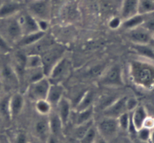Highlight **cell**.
Listing matches in <instances>:
<instances>
[{"instance_id": "obj_1", "label": "cell", "mask_w": 154, "mask_h": 143, "mask_svg": "<svg viewBox=\"0 0 154 143\" xmlns=\"http://www.w3.org/2000/svg\"><path fill=\"white\" fill-rule=\"evenodd\" d=\"M128 75L132 84L145 90L154 88V63L141 57L128 63Z\"/></svg>"}, {"instance_id": "obj_2", "label": "cell", "mask_w": 154, "mask_h": 143, "mask_svg": "<svg viewBox=\"0 0 154 143\" xmlns=\"http://www.w3.org/2000/svg\"><path fill=\"white\" fill-rule=\"evenodd\" d=\"M17 15L0 19V35L10 45L17 43L23 36Z\"/></svg>"}, {"instance_id": "obj_3", "label": "cell", "mask_w": 154, "mask_h": 143, "mask_svg": "<svg viewBox=\"0 0 154 143\" xmlns=\"http://www.w3.org/2000/svg\"><path fill=\"white\" fill-rule=\"evenodd\" d=\"M99 84L107 87H121L124 86L123 69L117 63L108 67L99 78Z\"/></svg>"}, {"instance_id": "obj_4", "label": "cell", "mask_w": 154, "mask_h": 143, "mask_svg": "<svg viewBox=\"0 0 154 143\" xmlns=\"http://www.w3.org/2000/svg\"><path fill=\"white\" fill-rule=\"evenodd\" d=\"M72 61L67 57H63L51 69L48 75L51 84H63L71 75L72 72Z\"/></svg>"}, {"instance_id": "obj_5", "label": "cell", "mask_w": 154, "mask_h": 143, "mask_svg": "<svg viewBox=\"0 0 154 143\" xmlns=\"http://www.w3.org/2000/svg\"><path fill=\"white\" fill-rule=\"evenodd\" d=\"M65 56V49L63 47L54 45L41 54L42 68L46 77L49 75L54 66Z\"/></svg>"}, {"instance_id": "obj_6", "label": "cell", "mask_w": 154, "mask_h": 143, "mask_svg": "<svg viewBox=\"0 0 154 143\" xmlns=\"http://www.w3.org/2000/svg\"><path fill=\"white\" fill-rule=\"evenodd\" d=\"M50 86H51V82L47 77H45L35 82L32 83L27 86L26 90L27 96L29 99L34 102L40 99H46Z\"/></svg>"}, {"instance_id": "obj_7", "label": "cell", "mask_w": 154, "mask_h": 143, "mask_svg": "<svg viewBox=\"0 0 154 143\" xmlns=\"http://www.w3.org/2000/svg\"><path fill=\"white\" fill-rule=\"evenodd\" d=\"M0 82L6 89L13 90L20 86L18 75L12 65L3 64L0 68Z\"/></svg>"}, {"instance_id": "obj_8", "label": "cell", "mask_w": 154, "mask_h": 143, "mask_svg": "<svg viewBox=\"0 0 154 143\" xmlns=\"http://www.w3.org/2000/svg\"><path fill=\"white\" fill-rule=\"evenodd\" d=\"M36 19L48 20L51 17V4L50 0H31L28 11Z\"/></svg>"}, {"instance_id": "obj_9", "label": "cell", "mask_w": 154, "mask_h": 143, "mask_svg": "<svg viewBox=\"0 0 154 143\" xmlns=\"http://www.w3.org/2000/svg\"><path fill=\"white\" fill-rule=\"evenodd\" d=\"M96 128L99 135L106 140L115 137L120 129L117 118L105 116L96 125Z\"/></svg>"}, {"instance_id": "obj_10", "label": "cell", "mask_w": 154, "mask_h": 143, "mask_svg": "<svg viewBox=\"0 0 154 143\" xmlns=\"http://www.w3.org/2000/svg\"><path fill=\"white\" fill-rule=\"evenodd\" d=\"M126 36L133 45H149L154 37L153 33L142 26L127 30Z\"/></svg>"}, {"instance_id": "obj_11", "label": "cell", "mask_w": 154, "mask_h": 143, "mask_svg": "<svg viewBox=\"0 0 154 143\" xmlns=\"http://www.w3.org/2000/svg\"><path fill=\"white\" fill-rule=\"evenodd\" d=\"M40 116L41 117L35 121L33 125V133L38 139L46 143L48 137L51 135L48 116Z\"/></svg>"}, {"instance_id": "obj_12", "label": "cell", "mask_w": 154, "mask_h": 143, "mask_svg": "<svg viewBox=\"0 0 154 143\" xmlns=\"http://www.w3.org/2000/svg\"><path fill=\"white\" fill-rule=\"evenodd\" d=\"M17 18L20 26L23 36L39 31L37 25V20L29 12H20L17 15Z\"/></svg>"}, {"instance_id": "obj_13", "label": "cell", "mask_w": 154, "mask_h": 143, "mask_svg": "<svg viewBox=\"0 0 154 143\" xmlns=\"http://www.w3.org/2000/svg\"><path fill=\"white\" fill-rule=\"evenodd\" d=\"M127 96H123L121 97L117 98L115 100L113 101L108 106H107L103 110V114L105 117L117 118L119 116L121 115L124 112H126V101Z\"/></svg>"}, {"instance_id": "obj_14", "label": "cell", "mask_w": 154, "mask_h": 143, "mask_svg": "<svg viewBox=\"0 0 154 143\" xmlns=\"http://www.w3.org/2000/svg\"><path fill=\"white\" fill-rule=\"evenodd\" d=\"M25 105V99L23 95L20 92H16L10 96L9 99V109L11 118L14 119L20 115L23 110Z\"/></svg>"}, {"instance_id": "obj_15", "label": "cell", "mask_w": 154, "mask_h": 143, "mask_svg": "<svg viewBox=\"0 0 154 143\" xmlns=\"http://www.w3.org/2000/svg\"><path fill=\"white\" fill-rule=\"evenodd\" d=\"M57 113L58 114L63 126H66L69 122L71 117L72 111H73V105L72 102L68 98L63 97L61 100L58 102L57 105Z\"/></svg>"}, {"instance_id": "obj_16", "label": "cell", "mask_w": 154, "mask_h": 143, "mask_svg": "<svg viewBox=\"0 0 154 143\" xmlns=\"http://www.w3.org/2000/svg\"><path fill=\"white\" fill-rule=\"evenodd\" d=\"M65 87L62 84H51L46 99L52 106H56L58 102L64 97Z\"/></svg>"}, {"instance_id": "obj_17", "label": "cell", "mask_w": 154, "mask_h": 143, "mask_svg": "<svg viewBox=\"0 0 154 143\" xmlns=\"http://www.w3.org/2000/svg\"><path fill=\"white\" fill-rule=\"evenodd\" d=\"M95 112V106L90 107L82 111H75L73 110L71 114L70 118L72 119L75 125L82 124L89 120L93 119V114Z\"/></svg>"}, {"instance_id": "obj_18", "label": "cell", "mask_w": 154, "mask_h": 143, "mask_svg": "<svg viewBox=\"0 0 154 143\" xmlns=\"http://www.w3.org/2000/svg\"><path fill=\"white\" fill-rule=\"evenodd\" d=\"M21 3L14 2L9 0L4 2L0 6V19L16 16L21 11Z\"/></svg>"}, {"instance_id": "obj_19", "label": "cell", "mask_w": 154, "mask_h": 143, "mask_svg": "<svg viewBox=\"0 0 154 143\" xmlns=\"http://www.w3.org/2000/svg\"><path fill=\"white\" fill-rule=\"evenodd\" d=\"M138 0H123L120 8V17L123 20L138 14Z\"/></svg>"}, {"instance_id": "obj_20", "label": "cell", "mask_w": 154, "mask_h": 143, "mask_svg": "<svg viewBox=\"0 0 154 143\" xmlns=\"http://www.w3.org/2000/svg\"><path fill=\"white\" fill-rule=\"evenodd\" d=\"M147 115L148 114L146 108L141 105H138V107L132 111L131 121L136 131L142 127L144 120H145Z\"/></svg>"}, {"instance_id": "obj_21", "label": "cell", "mask_w": 154, "mask_h": 143, "mask_svg": "<svg viewBox=\"0 0 154 143\" xmlns=\"http://www.w3.org/2000/svg\"><path fill=\"white\" fill-rule=\"evenodd\" d=\"M95 99V93L93 90H87L83 93L77 103L75 104L73 109L75 111H82V110L93 106V102Z\"/></svg>"}, {"instance_id": "obj_22", "label": "cell", "mask_w": 154, "mask_h": 143, "mask_svg": "<svg viewBox=\"0 0 154 143\" xmlns=\"http://www.w3.org/2000/svg\"><path fill=\"white\" fill-rule=\"evenodd\" d=\"M45 77H46V75L42 67L35 68V69H26L22 81L23 83H26V85L28 86L32 83L39 81Z\"/></svg>"}, {"instance_id": "obj_23", "label": "cell", "mask_w": 154, "mask_h": 143, "mask_svg": "<svg viewBox=\"0 0 154 143\" xmlns=\"http://www.w3.org/2000/svg\"><path fill=\"white\" fill-rule=\"evenodd\" d=\"M51 134L60 138L63 128V124L57 111H51L48 115Z\"/></svg>"}, {"instance_id": "obj_24", "label": "cell", "mask_w": 154, "mask_h": 143, "mask_svg": "<svg viewBox=\"0 0 154 143\" xmlns=\"http://www.w3.org/2000/svg\"><path fill=\"white\" fill-rule=\"evenodd\" d=\"M46 35V33H43L41 31L35 32V33H29V34L23 35L22 37L20 38L17 44L18 46L23 47V48H27L31 45H34L37 42H38L41 39L44 37Z\"/></svg>"}, {"instance_id": "obj_25", "label": "cell", "mask_w": 154, "mask_h": 143, "mask_svg": "<svg viewBox=\"0 0 154 143\" xmlns=\"http://www.w3.org/2000/svg\"><path fill=\"white\" fill-rule=\"evenodd\" d=\"M145 18L146 15L138 14L134 15V16L131 17L127 18V19L123 20L121 27L125 29L126 31L132 30V29L136 28V27H138L142 25L144 23V20H145Z\"/></svg>"}, {"instance_id": "obj_26", "label": "cell", "mask_w": 154, "mask_h": 143, "mask_svg": "<svg viewBox=\"0 0 154 143\" xmlns=\"http://www.w3.org/2000/svg\"><path fill=\"white\" fill-rule=\"evenodd\" d=\"M133 49L142 58L154 61V51L149 45H133Z\"/></svg>"}, {"instance_id": "obj_27", "label": "cell", "mask_w": 154, "mask_h": 143, "mask_svg": "<svg viewBox=\"0 0 154 143\" xmlns=\"http://www.w3.org/2000/svg\"><path fill=\"white\" fill-rule=\"evenodd\" d=\"M35 102V110L39 115L48 116L50 113L52 111L53 106L46 99H40Z\"/></svg>"}, {"instance_id": "obj_28", "label": "cell", "mask_w": 154, "mask_h": 143, "mask_svg": "<svg viewBox=\"0 0 154 143\" xmlns=\"http://www.w3.org/2000/svg\"><path fill=\"white\" fill-rule=\"evenodd\" d=\"M154 13V0H138V14L143 15Z\"/></svg>"}, {"instance_id": "obj_29", "label": "cell", "mask_w": 154, "mask_h": 143, "mask_svg": "<svg viewBox=\"0 0 154 143\" xmlns=\"http://www.w3.org/2000/svg\"><path fill=\"white\" fill-rule=\"evenodd\" d=\"M11 95H5L0 99V117L5 120H11L9 109V99Z\"/></svg>"}, {"instance_id": "obj_30", "label": "cell", "mask_w": 154, "mask_h": 143, "mask_svg": "<svg viewBox=\"0 0 154 143\" xmlns=\"http://www.w3.org/2000/svg\"><path fill=\"white\" fill-rule=\"evenodd\" d=\"M26 69H35L42 67V57L40 54H27L26 59Z\"/></svg>"}, {"instance_id": "obj_31", "label": "cell", "mask_w": 154, "mask_h": 143, "mask_svg": "<svg viewBox=\"0 0 154 143\" xmlns=\"http://www.w3.org/2000/svg\"><path fill=\"white\" fill-rule=\"evenodd\" d=\"M93 124H94V121H93V119H92L82 124L75 125V130H74V135H75V138L80 141Z\"/></svg>"}, {"instance_id": "obj_32", "label": "cell", "mask_w": 154, "mask_h": 143, "mask_svg": "<svg viewBox=\"0 0 154 143\" xmlns=\"http://www.w3.org/2000/svg\"><path fill=\"white\" fill-rule=\"evenodd\" d=\"M99 132H98L97 128L95 124H93L90 129H88L85 135L80 140V143H94L97 138Z\"/></svg>"}, {"instance_id": "obj_33", "label": "cell", "mask_w": 154, "mask_h": 143, "mask_svg": "<svg viewBox=\"0 0 154 143\" xmlns=\"http://www.w3.org/2000/svg\"><path fill=\"white\" fill-rule=\"evenodd\" d=\"M119 128L123 131H128L131 122V114L130 112L126 111L122 114L121 115L117 117Z\"/></svg>"}, {"instance_id": "obj_34", "label": "cell", "mask_w": 154, "mask_h": 143, "mask_svg": "<svg viewBox=\"0 0 154 143\" xmlns=\"http://www.w3.org/2000/svg\"><path fill=\"white\" fill-rule=\"evenodd\" d=\"M11 143H29L26 132L22 130L15 132L12 137Z\"/></svg>"}, {"instance_id": "obj_35", "label": "cell", "mask_w": 154, "mask_h": 143, "mask_svg": "<svg viewBox=\"0 0 154 143\" xmlns=\"http://www.w3.org/2000/svg\"><path fill=\"white\" fill-rule=\"evenodd\" d=\"M151 131L150 129H147L145 127H141L138 130H137L136 135L137 138L139 139L140 141H142L144 142H149L150 140V135H151Z\"/></svg>"}, {"instance_id": "obj_36", "label": "cell", "mask_w": 154, "mask_h": 143, "mask_svg": "<svg viewBox=\"0 0 154 143\" xmlns=\"http://www.w3.org/2000/svg\"><path fill=\"white\" fill-rule=\"evenodd\" d=\"M153 14L146 15L145 20L141 26L154 35V15Z\"/></svg>"}, {"instance_id": "obj_37", "label": "cell", "mask_w": 154, "mask_h": 143, "mask_svg": "<svg viewBox=\"0 0 154 143\" xmlns=\"http://www.w3.org/2000/svg\"><path fill=\"white\" fill-rule=\"evenodd\" d=\"M138 105H139V103H138V101L136 98L134 97V96H129V97L127 96L126 101V106L127 111L132 112L133 110H135L138 107Z\"/></svg>"}, {"instance_id": "obj_38", "label": "cell", "mask_w": 154, "mask_h": 143, "mask_svg": "<svg viewBox=\"0 0 154 143\" xmlns=\"http://www.w3.org/2000/svg\"><path fill=\"white\" fill-rule=\"evenodd\" d=\"M122 23H123V20L121 19L120 17H113L108 21V26L111 30H116L120 28L122 26Z\"/></svg>"}, {"instance_id": "obj_39", "label": "cell", "mask_w": 154, "mask_h": 143, "mask_svg": "<svg viewBox=\"0 0 154 143\" xmlns=\"http://www.w3.org/2000/svg\"><path fill=\"white\" fill-rule=\"evenodd\" d=\"M37 20V25L38 30L43 33H47L50 26L49 20H43V19H36Z\"/></svg>"}, {"instance_id": "obj_40", "label": "cell", "mask_w": 154, "mask_h": 143, "mask_svg": "<svg viewBox=\"0 0 154 143\" xmlns=\"http://www.w3.org/2000/svg\"><path fill=\"white\" fill-rule=\"evenodd\" d=\"M142 127L147 128V129H150V130L154 129V117H152V116L147 115L145 120H144Z\"/></svg>"}, {"instance_id": "obj_41", "label": "cell", "mask_w": 154, "mask_h": 143, "mask_svg": "<svg viewBox=\"0 0 154 143\" xmlns=\"http://www.w3.org/2000/svg\"><path fill=\"white\" fill-rule=\"evenodd\" d=\"M11 51V45L6 42L4 38L0 35V51L3 53H8Z\"/></svg>"}, {"instance_id": "obj_42", "label": "cell", "mask_w": 154, "mask_h": 143, "mask_svg": "<svg viewBox=\"0 0 154 143\" xmlns=\"http://www.w3.org/2000/svg\"><path fill=\"white\" fill-rule=\"evenodd\" d=\"M46 143H60V140H59V137L55 136V135H51L48 137V140H47Z\"/></svg>"}, {"instance_id": "obj_43", "label": "cell", "mask_w": 154, "mask_h": 143, "mask_svg": "<svg viewBox=\"0 0 154 143\" xmlns=\"http://www.w3.org/2000/svg\"><path fill=\"white\" fill-rule=\"evenodd\" d=\"M94 143H108V140L104 138L103 137L101 136V135L99 134Z\"/></svg>"}, {"instance_id": "obj_44", "label": "cell", "mask_w": 154, "mask_h": 143, "mask_svg": "<svg viewBox=\"0 0 154 143\" xmlns=\"http://www.w3.org/2000/svg\"><path fill=\"white\" fill-rule=\"evenodd\" d=\"M148 143H154V129L151 131V135H150V138Z\"/></svg>"}, {"instance_id": "obj_45", "label": "cell", "mask_w": 154, "mask_h": 143, "mask_svg": "<svg viewBox=\"0 0 154 143\" xmlns=\"http://www.w3.org/2000/svg\"><path fill=\"white\" fill-rule=\"evenodd\" d=\"M10 1L14 2H17V3H21V4H22V2L24 1V0H10Z\"/></svg>"}, {"instance_id": "obj_46", "label": "cell", "mask_w": 154, "mask_h": 143, "mask_svg": "<svg viewBox=\"0 0 154 143\" xmlns=\"http://www.w3.org/2000/svg\"><path fill=\"white\" fill-rule=\"evenodd\" d=\"M134 143H147V142H144V141H140L139 139H138V138H137L136 140H135V141H134Z\"/></svg>"}]
</instances>
